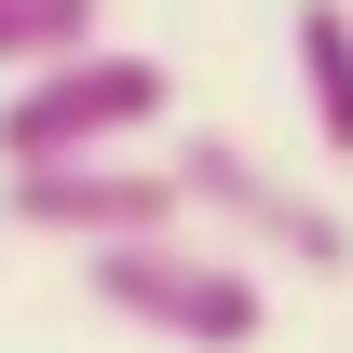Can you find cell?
Instances as JSON below:
<instances>
[{"instance_id": "cell-1", "label": "cell", "mask_w": 353, "mask_h": 353, "mask_svg": "<svg viewBox=\"0 0 353 353\" xmlns=\"http://www.w3.org/2000/svg\"><path fill=\"white\" fill-rule=\"evenodd\" d=\"M163 176H176V231H218V259H245L259 285H272V272H285V285H340V272H353V218L326 204V190H299L259 136L190 123Z\"/></svg>"}, {"instance_id": "cell-2", "label": "cell", "mask_w": 353, "mask_h": 353, "mask_svg": "<svg viewBox=\"0 0 353 353\" xmlns=\"http://www.w3.org/2000/svg\"><path fill=\"white\" fill-rule=\"evenodd\" d=\"M163 109H176L163 54L82 41V54H54V68H28L0 95V176H28V163H136L163 136Z\"/></svg>"}, {"instance_id": "cell-3", "label": "cell", "mask_w": 353, "mask_h": 353, "mask_svg": "<svg viewBox=\"0 0 353 353\" xmlns=\"http://www.w3.org/2000/svg\"><path fill=\"white\" fill-rule=\"evenodd\" d=\"M95 312H123L136 340H176V353H259L272 326V285L245 259H218L204 231H163V245H109V259H82Z\"/></svg>"}, {"instance_id": "cell-4", "label": "cell", "mask_w": 353, "mask_h": 353, "mask_svg": "<svg viewBox=\"0 0 353 353\" xmlns=\"http://www.w3.org/2000/svg\"><path fill=\"white\" fill-rule=\"evenodd\" d=\"M0 231H41V245H82V259L163 245L176 231V176L163 163H28V176H0Z\"/></svg>"}, {"instance_id": "cell-5", "label": "cell", "mask_w": 353, "mask_h": 353, "mask_svg": "<svg viewBox=\"0 0 353 353\" xmlns=\"http://www.w3.org/2000/svg\"><path fill=\"white\" fill-rule=\"evenodd\" d=\"M285 82L326 163H353V0H285Z\"/></svg>"}, {"instance_id": "cell-6", "label": "cell", "mask_w": 353, "mask_h": 353, "mask_svg": "<svg viewBox=\"0 0 353 353\" xmlns=\"http://www.w3.org/2000/svg\"><path fill=\"white\" fill-rule=\"evenodd\" d=\"M95 14H109V0H0V82H28V68H54V54H82Z\"/></svg>"}]
</instances>
